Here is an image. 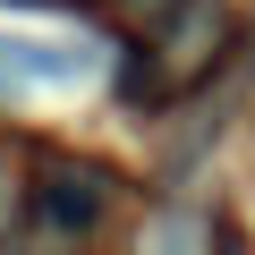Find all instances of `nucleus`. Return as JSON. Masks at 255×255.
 <instances>
[{"instance_id":"nucleus-1","label":"nucleus","mask_w":255,"mask_h":255,"mask_svg":"<svg viewBox=\"0 0 255 255\" xmlns=\"http://www.w3.org/2000/svg\"><path fill=\"white\" fill-rule=\"evenodd\" d=\"M111 204H119V170H102V162H85V153H43V162H34L26 213H34L43 238H85V230L111 221Z\"/></svg>"}]
</instances>
